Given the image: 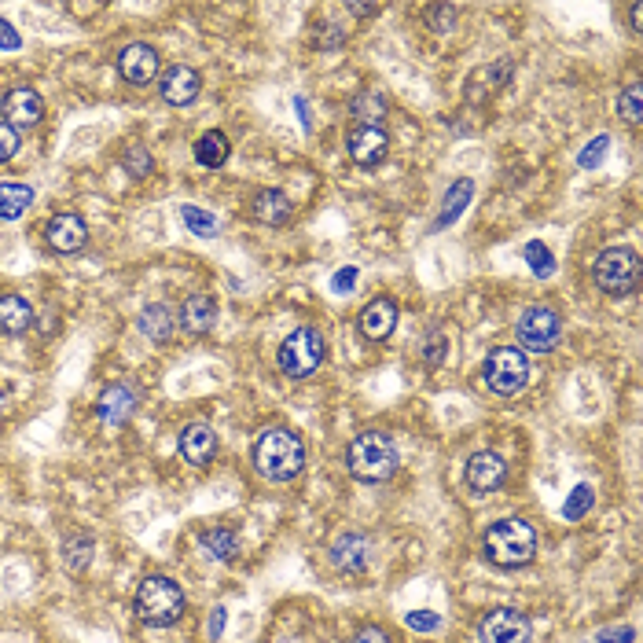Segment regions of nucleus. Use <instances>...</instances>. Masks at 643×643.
Listing matches in <instances>:
<instances>
[{
  "instance_id": "42",
  "label": "nucleus",
  "mask_w": 643,
  "mask_h": 643,
  "mask_svg": "<svg viewBox=\"0 0 643 643\" xmlns=\"http://www.w3.org/2000/svg\"><path fill=\"white\" fill-rule=\"evenodd\" d=\"M0 48H4V52H19V48H23V37L15 34V26L8 23V19H0Z\"/></svg>"
},
{
  "instance_id": "19",
  "label": "nucleus",
  "mask_w": 643,
  "mask_h": 643,
  "mask_svg": "<svg viewBox=\"0 0 643 643\" xmlns=\"http://www.w3.org/2000/svg\"><path fill=\"white\" fill-rule=\"evenodd\" d=\"M177 449H181V456L192 463V467H206V463L217 456V430L210 427V423H203V419H195V423H188V427L181 430Z\"/></svg>"
},
{
  "instance_id": "26",
  "label": "nucleus",
  "mask_w": 643,
  "mask_h": 643,
  "mask_svg": "<svg viewBox=\"0 0 643 643\" xmlns=\"http://www.w3.org/2000/svg\"><path fill=\"white\" fill-rule=\"evenodd\" d=\"M37 192L30 184L19 181H0V221H19V217L34 206Z\"/></svg>"
},
{
  "instance_id": "25",
  "label": "nucleus",
  "mask_w": 643,
  "mask_h": 643,
  "mask_svg": "<svg viewBox=\"0 0 643 643\" xmlns=\"http://www.w3.org/2000/svg\"><path fill=\"white\" fill-rule=\"evenodd\" d=\"M471 199H474V184L467 181V177H460V181H452V184H449V192H445V206H441V214L434 217V232H441V228L456 225Z\"/></svg>"
},
{
  "instance_id": "11",
  "label": "nucleus",
  "mask_w": 643,
  "mask_h": 643,
  "mask_svg": "<svg viewBox=\"0 0 643 643\" xmlns=\"http://www.w3.org/2000/svg\"><path fill=\"white\" fill-rule=\"evenodd\" d=\"M158 70H162L158 48L147 45V41H133V45H125L122 52H118V74H122V81L136 85V89L151 85V81L158 78Z\"/></svg>"
},
{
  "instance_id": "46",
  "label": "nucleus",
  "mask_w": 643,
  "mask_h": 643,
  "mask_svg": "<svg viewBox=\"0 0 643 643\" xmlns=\"http://www.w3.org/2000/svg\"><path fill=\"white\" fill-rule=\"evenodd\" d=\"M629 23H632V30L640 34L643 30V4H629Z\"/></svg>"
},
{
  "instance_id": "16",
  "label": "nucleus",
  "mask_w": 643,
  "mask_h": 643,
  "mask_svg": "<svg viewBox=\"0 0 643 643\" xmlns=\"http://www.w3.org/2000/svg\"><path fill=\"white\" fill-rule=\"evenodd\" d=\"M140 397H136V386L118 379V383L103 386V394L96 397V416H100L103 427H122L125 419L133 416Z\"/></svg>"
},
{
  "instance_id": "39",
  "label": "nucleus",
  "mask_w": 643,
  "mask_h": 643,
  "mask_svg": "<svg viewBox=\"0 0 643 643\" xmlns=\"http://www.w3.org/2000/svg\"><path fill=\"white\" fill-rule=\"evenodd\" d=\"M405 625L412 632H438L441 614H434V610H412V614H405Z\"/></svg>"
},
{
  "instance_id": "37",
  "label": "nucleus",
  "mask_w": 643,
  "mask_h": 643,
  "mask_svg": "<svg viewBox=\"0 0 643 643\" xmlns=\"http://www.w3.org/2000/svg\"><path fill=\"white\" fill-rule=\"evenodd\" d=\"M610 151V136H596L588 147H581V155H577V166L581 170H596V166H603V158H607Z\"/></svg>"
},
{
  "instance_id": "29",
  "label": "nucleus",
  "mask_w": 643,
  "mask_h": 643,
  "mask_svg": "<svg viewBox=\"0 0 643 643\" xmlns=\"http://www.w3.org/2000/svg\"><path fill=\"white\" fill-rule=\"evenodd\" d=\"M203 552L217 563H232L239 555V537L236 530H228V526H214V530L203 533Z\"/></svg>"
},
{
  "instance_id": "38",
  "label": "nucleus",
  "mask_w": 643,
  "mask_h": 643,
  "mask_svg": "<svg viewBox=\"0 0 643 643\" xmlns=\"http://www.w3.org/2000/svg\"><path fill=\"white\" fill-rule=\"evenodd\" d=\"M19 147H23V136H19V129H12V125L0 122V166H4V162H12V158L19 155Z\"/></svg>"
},
{
  "instance_id": "24",
  "label": "nucleus",
  "mask_w": 643,
  "mask_h": 643,
  "mask_svg": "<svg viewBox=\"0 0 643 643\" xmlns=\"http://www.w3.org/2000/svg\"><path fill=\"white\" fill-rule=\"evenodd\" d=\"M228 151H232V144H228V136L221 133V129H206V133L192 144L195 162L206 166V170H221L228 162Z\"/></svg>"
},
{
  "instance_id": "10",
  "label": "nucleus",
  "mask_w": 643,
  "mask_h": 643,
  "mask_svg": "<svg viewBox=\"0 0 643 643\" xmlns=\"http://www.w3.org/2000/svg\"><path fill=\"white\" fill-rule=\"evenodd\" d=\"M463 478H467L471 493H478V497H489V493H497V489L508 482V460H504L500 452H493V449L474 452L471 460H467V471H463Z\"/></svg>"
},
{
  "instance_id": "27",
  "label": "nucleus",
  "mask_w": 643,
  "mask_h": 643,
  "mask_svg": "<svg viewBox=\"0 0 643 643\" xmlns=\"http://www.w3.org/2000/svg\"><path fill=\"white\" fill-rule=\"evenodd\" d=\"M92 552H96V541H92L89 533H70V537H63V544H59L63 566H67L70 574H85L92 566Z\"/></svg>"
},
{
  "instance_id": "7",
  "label": "nucleus",
  "mask_w": 643,
  "mask_h": 643,
  "mask_svg": "<svg viewBox=\"0 0 643 643\" xmlns=\"http://www.w3.org/2000/svg\"><path fill=\"white\" fill-rule=\"evenodd\" d=\"M530 357L519 346H497L482 364V379L497 397H515L530 386Z\"/></svg>"
},
{
  "instance_id": "15",
  "label": "nucleus",
  "mask_w": 643,
  "mask_h": 643,
  "mask_svg": "<svg viewBox=\"0 0 643 643\" xmlns=\"http://www.w3.org/2000/svg\"><path fill=\"white\" fill-rule=\"evenodd\" d=\"M346 151H350V158L357 166L372 170V166L386 162V155H390V136H386L383 125H357V129H350V136H346Z\"/></svg>"
},
{
  "instance_id": "13",
  "label": "nucleus",
  "mask_w": 643,
  "mask_h": 643,
  "mask_svg": "<svg viewBox=\"0 0 643 643\" xmlns=\"http://www.w3.org/2000/svg\"><path fill=\"white\" fill-rule=\"evenodd\" d=\"M328 559L339 574H364L368 563H372V541H368V533L361 530L339 533L328 548Z\"/></svg>"
},
{
  "instance_id": "6",
  "label": "nucleus",
  "mask_w": 643,
  "mask_h": 643,
  "mask_svg": "<svg viewBox=\"0 0 643 643\" xmlns=\"http://www.w3.org/2000/svg\"><path fill=\"white\" fill-rule=\"evenodd\" d=\"M328 357V342L316 328H294L276 350V364L287 379H309Z\"/></svg>"
},
{
  "instance_id": "23",
  "label": "nucleus",
  "mask_w": 643,
  "mask_h": 643,
  "mask_svg": "<svg viewBox=\"0 0 643 643\" xmlns=\"http://www.w3.org/2000/svg\"><path fill=\"white\" fill-rule=\"evenodd\" d=\"M136 328H140V335H144L147 342H170L173 328H177V316H173L170 305H147L144 313H140V320H136Z\"/></svg>"
},
{
  "instance_id": "45",
  "label": "nucleus",
  "mask_w": 643,
  "mask_h": 643,
  "mask_svg": "<svg viewBox=\"0 0 643 643\" xmlns=\"http://www.w3.org/2000/svg\"><path fill=\"white\" fill-rule=\"evenodd\" d=\"M346 12L361 15V19H372V15H379L383 8H379V4H346Z\"/></svg>"
},
{
  "instance_id": "21",
  "label": "nucleus",
  "mask_w": 643,
  "mask_h": 643,
  "mask_svg": "<svg viewBox=\"0 0 643 643\" xmlns=\"http://www.w3.org/2000/svg\"><path fill=\"white\" fill-rule=\"evenodd\" d=\"M177 324L199 339V335H206L217 324V302L210 294H188L181 302V320Z\"/></svg>"
},
{
  "instance_id": "9",
  "label": "nucleus",
  "mask_w": 643,
  "mask_h": 643,
  "mask_svg": "<svg viewBox=\"0 0 643 643\" xmlns=\"http://www.w3.org/2000/svg\"><path fill=\"white\" fill-rule=\"evenodd\" d=\"M482 643H533V621L519 607H493L478 625Z\"/></svg>"
},
{
  "instance_id": "30",
  "label": "nucleus",
  "mask_w": 643,
  "mask_h": 643,
  "mask_svg": "<svg viewBox=\"0 0 643 643\" xmlns=\"http://www.w3.org/2000/svg\"><path fill=\"white\" fill-rule=\"evenodd\" d=\"M181 221H184V228L192 232V236H199V239H214L217 232H221V221H217L210 210H203V206H195V203H184L181 210Z\"/></svg>"
},
{
  "instance_id": "18",
  "label": "nucleus",
  "mask_w": 643,
  "mask_h": 643,
  "mask_svg": "<svg viewBox=\"0 0 643 643\" xmlns=\"http://www.w3.org/2000/svg\"><path fill=\"white\" fill-rule=\"evenodd\" d=\"M45 243L56 254H78L89 243V225L78 214H56L45 225Z\"/></svg>"
},
{
  "instance_id": "35",
  "label": "nucleus",
  "mask_w": 643,
  "mask_h": 643,
  "mask_svg": "<svg viewBox=\"0 0 643 643\" xmlns=\"http://www.w3.org/2000/svg\"><path fill=\"white\" fill-rule=\"evenodd\" d=\"M592 497H596V493H592V486H577L574 493H570V497H566V504H563V515L570 522H577V519H585L588 515V508H592Z\"/></svg>"
},
{
  "instance_id": "34",
  "label": "nucleus",
  "mask_w": 643,
  "mask_h": 643,
  "mask_svg": "<svg viewBox=\"0 0 643 643\" xmlns=\"http://www.w3.org/2000/svg\"><path fill=\"white\" fill-rule=\"evenodd\" d=\"M526 261H530V269H533V276H537V280H548V276L555 272L552 250L544 247L541 239H533L530 247H526Z\"/></svg>"
},
{
  "instance_id": "3",
  "label": "nucleus",
  "mask_w": 643,
  "mask_h": 643,
  "mask_svg": "<svg viewBox=\"0 0 643 643\" xmlns=\"http://www.w3.org/2000/svg\"><path fill=\"white\" fill-rule=\"evenodd\" d=\"M537 548H541V537H537V526L526 519H497L482 537V552L493 566L500 570H519V566H530L537 559Z\"/></svg>"
},
{
  "instance_id": "14",
  "label": "nucleus",
  "mask_w": 643,
  "mask_h": 643,
  "mask_svg": "<svg viewBox=\"0 0 643 643\" xmlns=\"http://www.w3.org/2000/svg\"><path fill=\"white\" fill-rule=\"evenodd\" d=\"M199 92H203V78H199L195 67L173 63V67H166L158 74V96H162V103H170V107H188V103L199 100Z\"/></svg>"
},
{
  "instance_id": "44",
  "label": "nucleus",
  "mask_w": 643,
  "mask_h": 643,
  "mask_svg": "<svg viewBox=\"0 0 643 643\" xmlns=\"http://www.w3.org/2000/svg\"><path fill=\"white\" fill-rule=\"evenodd\" d=\"M353 643H390V636H386L383 629H375V625H364V629L353 636Z\"/></svg>"
},
{
  "instance_id": "17",
  "label": "nucleus",
  "mask_w": 643,
  "mask_h": 643,
  "mask_svg": "<svg viewBox=\"0 0 643 643\" xmlns=\"http://www.w3.org/2000/svg\"><path fill=\"white\" fill-rule=\"evenodd\" d=\"M397 302L394 298H386V294H379V298H372V302L364 305L361 316H357V328H361V335L368 342H386L390 335H394L397 328Z\"/></svg>"
},
{
  "instance_id": "31",
  "label": "nucleus",
  "mask_w": 643,
  "mask_h": 643,
  "mask_svg": "<svg viewBox=\"0 0 643 643\" xmlns=\"http://www.w3.org/2000/svg\"><path fill=\"white\" fill-rule=\"evenodd\" d=\"M122 166L129 177L144 181V177H151V170H155V158H151V151H147L144 144H129L122 151Z\"/></svg>"
},
{
  "instance_id": "32",
  "label": "nucleus",
  "mask_w": 643,
  "mask_h": 643,
  "mask_svg": "<svg viewBox=\"0 0 643 643\" xmlns=\"http://www.w3.org/2000/svg\"><path fill=\"white\" fill-rule=\"evenodd\" d=\"M618 114L629 125H640V118H643V89H640V81H629V85L618 92Z\"/></svg>"
},
{
  "instance_id": "33",
  "label": "nucleus",
  "mask_w": 643,
  "mask_h": 643,
  "mask_svg": "<svg viewBox=\"0 0 643 643\" xmlns=\"http://www.w3.org/2000/svg\"><path fill=\"white\" fill-rule=\"evenodd\" d=\"M445 353H449V339L441 328H430L427 339H423V364L427 368H441L445 364Z\"/></svg>"
},
{
  "instance_id": "2",
  "label": "nucleus",
  "mask_w": 643,
  "mask_h": 643,
  "mask_svg": "<svg viewBox=\"0 0 643 643\" xmlns=\"http://www.w3.org/2000/svg\"><path fill=\"white\" fill-rule=\"evenodd\" d=\"M397 467H401V452H397V441L386 430H361L346 445V471L364 486L390 482Z\"/></svg>"
},
{
  "instance_id": "28",
  "label": "nucleus",
  "mask_w": 643,
  "mask_h": 643,
  "mask_svg": "<svg viewBox=\"0 0 643 643\" xmlns=\"http://www.w3.org/2000/svg\"><path fill=\"white\" fill-rule=\"evenodd\" d=\"M386 111H390V103H386L383 92H375V89L357 92V96H353V103H350V114L361 125H383Z\"/></svg>"
},
{
  "instance_id": "40",
  "label": "nucleus",
  "mask_w": 643,
  "mask_h": 643,
  "mask_svg": "<svg viewBox=\"0 0 643 643\" xmlns=\"http://www.w3.org/2000/svg\"><path fill=\"white\" fill-rule=\"evenodd\" d=\"M599 643H632L636 640V629L632 625H610V629H603L596 636Z\"/></svg>"
},
{
  "instance_id": "41",
  "label": "nucleus",
  "mask_w": 643,
  "mask_h": 643,
  "mask_svg": "<svg viewBox=\"0 0 643 643\" xmlns=\"http://www.w3.org/2000/svg\"><path fill=\"white\" fill-rule=\"evenodd\" d=\"M353 283H357V269H353V265H346V269H339L335 276H331V291H335V294H350Z\"/></svg>"
},
{
  "instance_id": "36",
  "label": "nucleus",
  "mask_w": 643,
  "mask_h": 643,
  "mask_svg": "<svg viewBox=\"0 0 643 643\" xmlns=\"http://www.w3.org/2000/svg\"><path fill=\"white\" fill-rule=\"evenodd\" d=\"M456 15H460V8H456V4H430V8H427V26L434 30V34H449L452 23H456Z\"/></svg>"
},
{
  "instance_id": "1",
  "label": "nucleus",
  "mask_w": 643,
  "mask_h": 643,
  "mask_svg": "<svg viewBox=\"0 0 643 643\" xmlns=\"http://www.w3.org/2000/svg\"><path fill=\"white\" fill-rule=\"evenodd\" d=\"M254 471L272 486L294 482L305 471V441L291 427L261 430L258 441H254Z\"/></svg>"
},
{
  "instance_id": "4",
  "label": "nucleus",
  "mask_w": 643,
  "mask_h": 643,
  "mask_svg": "<svg viewBox=\"0 0 643 643\" xmlns=\"http://www.w3.org/2000/svg\"><path fill=\"white\" fill-rule=\"evenodd\" d=\"M184 588L166 574H147L140 585H136V599H133V610L136 618L151 625V629H170L177 621L184 618Z\"/></svg>"
},
{
  "instance_id": "22",
  "label": "nucleus",
  "mask_w": 643,
  "mask_h": 643,
  "mask_svg": "<svg viewBox=\"0 0 643 643\" xmlns=\"http://www.w3.org/2000/svg\"><path fill=\"white\" fill-rule=\"evenodd\" d=\"M34 305L26 302L23 294H4L0 298V335H23L34 328Z\"/></svg>"
},
{
  "instance_id": "5",
  "label": "nucleus",
  "mask_w": 643,
  "mask_h": 643,
  "mask_svg": "<svg viewBox=\"0 0 643 643\" xmlns=\"http://www.w3.org/2000/svg\"><path fill=\"white\" fill-rule=\"evenodd\" d=\"M592 280L610 298H629L640 291L643 280V261L632 247H607L599 250L592 261Z\"/></svg>"
},
{
  "instance_id": "43",
  "label": "nucleus",
  "mask_w": 643,
  "mask_h": 643,
  "mask_svg": "<svg viewBox=\"0 0 643 643\" xmlns=\"http://www.w3.org/2000/svg\"><path fill=\"white\" fill-rule=\"evenodd\" d=\"M225 621H228V610L225 607H214L210 610V629H206V636H210V640H221V632H225Z\"/></svg>"
},
{
  "instance_id": "12",
  "label": "nucleus",
  "mask_w": 643,
  "mask_h": 643,
  "mask_svg": "<svg viewBox=\"0 0 643 643\" xmlns=\"http://www.w3.org/2000/svg\"><path fill=\"white\" fill-rule=\"evenodd\" d=\"M0 111H4V125H12V129H34V125L45 122V100L30 85H15V89L4 92Z\"/></svg>"
},
{
  "instance_id": "20",
  "label": "nucleus",
  "mask_w": 643,
  "mask_h": 643,
  "mask_svg": "<svg viewBox=\"0 0 643 643\" xmlns=\"http://www.w3.org/2000/svg\"><path fill=\"white\" fill-rule=\"evenodd\" d=\"M250 214H254V221H261V225L283 228V225H291L294 203H291V195L280 192V188H261V192L254 195V203H250Z\"/></svg>"
},
{
  "instance_id": "8",
  "label": "nucleus",
  "mask_w": 643,
  "mask_h": 643,
  "mask_svg": "<svg viewBox=\"0 0 643 643\" xmlns=\"http://www.w3.org/2000/svg\"><path fill=\"white\" fill-rule=\"evenodd\" d=\"M515 339H519V350L526 357L530 353H552L563 339V316L555 313L552 305H530L515 320Z\"/></svg>"
}]
</instances>
